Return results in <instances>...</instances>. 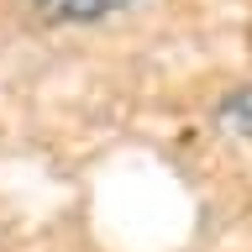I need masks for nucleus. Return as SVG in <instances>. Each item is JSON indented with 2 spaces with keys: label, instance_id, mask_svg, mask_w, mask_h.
Masks as SVG:
<instances>
[{
  "label": "nucleus",
  "instance_id": "f257e3e1",
  "mask_svg": "<svg viewBox=\"0 0 252 252\" xmlns=\"http://www.w3.org/2000/svg\"><path fill=\"white\" fill-rule=\"evenodd\" d=\"M47 16H58V21H100V16H116L126 5H137V0H37Z\"/></svg>",
  "mask_w": 252,
  "mask_h": 252
},
{
  "label": "nucleus",
  "instance_id": "f03ea898",
  "mask_svg": "<svg viewBox=\"0 0 252 252\" xmlns=\"http://www.w3.org/2000/svg\"><path fill=\"white\" fill-rule=\"evenodd\" d=\"M220 121L231 126L236 137H252V84H242V90L220 105Z\"/></svg>",
  "mask_w": 252,
  "mask_h": 252
}]
</instances>
